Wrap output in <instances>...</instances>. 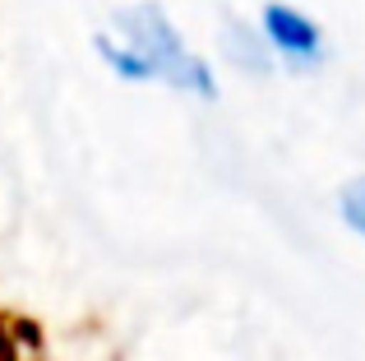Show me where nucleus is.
Returning a JSON list of instances; mask_svg holds the SVG:
<instances>
[{"label":"nucleus","mask_w":365,"mask_h":361,"mask_svg":"<svg viewBox=\"0 0 365 361\" xmlns=\"http://www.w3.org/2000/svg\"><path fill=\"white\" fill-rule=\"evenodd\" d=\"M342 208H347V223L356 227V232H365V180H356V185L347 190V199H342Z\"/></svg>","instance_id":"f257e3e1"}]
</instances>
